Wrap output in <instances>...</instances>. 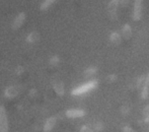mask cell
<instances>
[{
	"mask_svg": "<svg viewBox=\"0 0 149 132\" xmlns=\"http://www.w3.org/2000/svg\"><path fill=\"white\" fill-rule=\"evenodd\" d=\"M85 111L84 110H81V109H71V110H67L65 115H66L67 118H71V119H74V118H81V117L85 116Z\"/></svg>",
	"mask_w": 149,
	"mask_h": 132,
	"instance_id": "277c9868",
	"label": "cell"
},
{
	"mask_svg": "<svg viewBox=\"0 0 149 132\" xmlns=\"http://www.w3.org/2000/svg\"><path fill=\"white\" fill-rule=\"evenodd\" d=\"M96 87H97V81L96 80L88 81V82H86V83H84V85H80V87H75L74 89H72L71 95L72 96L83 95V94H86V93H88V91H92V89H94Z\"/></svg>",
	"mask_w": 149,
	"mask_h": 132,
	"instance_id": "6da1fadb",
	"label": "cell"
},
{
	"mask_svg": "<svg viewBox=\"0 0 149 132\" xmlns=\"http://www.w3.org/2000/svg\"><path fill=\"white\" fill-rule=\"evenodd\" d=\"M123 130H124V132H137V131L134 130V129H132L130 126H125L123 128Z\"/></svg>",
	"mask_w": 149,
	"mask_h": 132,
	"instance_id": "cb8c5ba5",
	"label": "cell"
},
{
	"mask_svg": "<svg viewBox=\"0 0 149 132\" xmlns=\"http://www.w3.org/2000/svg\"><path fill=\"white\" fill-rule=\"evenodd\" d=\"M145 123H149V116L148 117H145V120H144Z\"/></svg>",
	"mask_w": 149,
	"mask_h": 132,
	"instance_id": "484cf974",
	"label": "cell"
},
{
	"mask_svg": "<svg viewBox=\"0 0 149 132\" xmlns=\"http://www.w3.org/2000/svg\"><path fill=\"white\" fill-rule=\"evenodd\" d=\"M149 95V73L148 75L146 76L145 81L143 83V87H142V93H141V98L143 100L147 99Z\"/></svg>",
	"mask_w": 149,
	"mask_h": 132,
	"instance_id": "9c48e42d",
	"label": "cell"
},
{
	"mask_svg": "<svg viewBox=\"0 0 149 132\" xmlns=\"http://www.w3.org/2000/svg\"><path fill=\"white\" fill-rule=\"evenodd\" d=\"M24 68L22 66H17V67H16L15 72H16V74H17V75H22V73H24Z\"/></svg>",
	"mask_w": 149,
	"mask_h": 132,
	"instance_id": "44dd1931",
	"label": "cell"
},
{
	"mask_svg": "<svg viewBox=\"0 0 149 132\" xmlns=\"http://www.w3.org/2000/svg\"><path fill=\"white\" fill-rule=\"evenodd\" d=\"M20 91H22V87H8L7 89L4 91V96H5L6 98L12 99V98L17 97Z\"/></svg>",
	"mask_w": 149,
	"mask_h": 132,
	"instance_id": "5b68a950",
	"label": "cell"
},
{
	"mask_svg": "<svg viewBox=\"0 0 149 132\" xmlns=\"http://www.w3.org/2000/svg\"><path fill=\"white\" fill-rule=\"evenodd\" d=\"M94 129H95L96 131H102V129H104V125H102V123H100V122H96V123H94Z\"/></svg>",
	"mask_w": 149,
	"mask_h": 132,
	"instance_id": "ac0fdd59",
	"label": "cell"
},
{
	"mask_svg": "<svg viewBox=\"0 0 149 132\" xmlns=\"http://www.w3.org/2000/svg\"><path fill=\"white\" fill-rule=\"evenodd\" d=\"M145 78H146V76H144V75H142V76H140L139 78H138V80H137V87H141V85H143L144 81H145Z\"/></svg>",
	"mask_w": 149,
	"mask_h": 132,
	"instance_id": "d6986e66",
	"label": "cell"
},
{
	"mask_svg": "<svg viewBox=\"0 0 149 132\" xmlns=\"http://www.w3.org/2000/svg\"><path fill=\"white\" fill-rule=\"evenodd\" d=\"M131 36H132L131 27H130L129 24H126V26H124V28H123V37H124V39L129 40L130 38H131Z\"/></svg>",
	"mask_w": 149,
	"mask_h": 132,
	"instance_id": "7c38bea8",
	"label": "cell"
},
{
	"mask_svg": "<svg viewBox=\"0 0 149 132\" xmlns=\"http://www.w3.org/2000/svg\"><path fill=\"white\" fill-rule=\"evenodd\" d=\"M53 89L55 91V93L57 94L58 96L62 97L65 94V89H64V85H63L62 81L58 80V81H54L53 82Z\"/></svg>",
	"mask_w": 149,
	"mask_h": 132,
	"instance_id": "52a82bcc",
	"label": "cell"
},
{
	"mask_svg": "<svg viewBox=\"0 0 149 132\" xmlns=\"http://www.w3.org/2000/svg\"><path fill=\"white\" fill-rule=\"evenodd\" d=\"M118 4H119V0H112L110 2V4H109V11H110V13L113 16H115V14H116Z\"/></svg>",
	"mask_w": 149,
	"mask_h": 132,
	"instance_id": "30bf717a",
	"label": "cell"
},
{
	"mask_svg": "<svg viewBox=\"0 0 149 132\" xmlns=\"http://www.w3.org/2000/svg\"><path fill=\"white\" fill-rule=\"evenodd\" d=\"M50 64H51L52 66H56V65H58L59 64V62H60V59H59V57L58 56H53V57H51V59H50Z\"/></svg>",
	"mask_w": 149,
	"mask_h": 132,
	"instance_id": "2e32d148",
	"label": "cell"
},
{
	"mask_svg": "<svg viewBox=\"0 0 149 132\" xmlns=\"http://www.w3.org/2000/svg\"><path fill=\"white\" fill-rule=\"evenodd\" d=\"M110 40L112 41V43L119 44L120 42H121V37H120V35L118 33H113L110 37Z\"/></svg>",
	"mask_w": 149,
	"mask_h": 132,
	"instance_id": "5bb4252c",
	"label": "cell"
},
{
	"mask_svg": "<svg viewBox=\"0 0 149 132\" xmlns=\"http://www.w3.org/2000/svg\"><path fill=\"white\" fill-rule=\"evenodd\" d=\"M56 121H57L56 117H50V118L46 121L45 125H44V131H45V132H50V131H51L52 129L54 128V126H55Z\"/></svg>",
	"mask_w": 149,
	"mask_h": 132,
	"instance_id": "ba28073f",
	"label": "cell"
},
{
	"mask_svg": "<svg viewBox=\"0 0 149 132\" xmlns=\"http://www.w3.org/2000/svg\"><path fill=\"white\" fill-rule=\"evenodd\" d=\"M130 112V108L128 106H126V105H124V106L121 107V113L123 115H128Z\"/></svg>",
	"mask_w": 149,
	"mask_h": 132,
	"instance_id": "e0dca14e",
	"label": "cell"
},
{
	"mask_svg": "<svg viewBox=\"0 0 149 132\" xmlns=\"http://www.w3.org/2000/svg\"><path fill=\"white\" fill-rule=\"evenodd\" d=\"M8 120L6 110L3 106H0V132H8Z\"/></svg>",
	"mask_w": 149,
	"mask_h": 132,
	"instance_id": "7a4b0ae2",
	"label": "cell"
},
{
	"mask_svg": "<svg viewBox=\"0 0 149 132\" xmlns=\"http://www.w3.org/2000/svg\"><path fill=\"white\" fill-rule=\"evenodd\" d=\"M143 115H144V117H148L149 116V106H148V105H147V106L144 107V109H143Z\"/></svg>",
	"mask_w": 149,
	"mask_h": 132,
	"instance_id": "7402d4cb",
	"label": "cell"
},
{
	"mask_svg": "<svg viewBox=\"0 0 149 132\" xmlns=\"http://www.w3.org/2000/svg\"><path fill=\"white\" fill-rule=\"evenodd\" d=\"M142 7H143V0H135L133 11V20H139L142 15Z\"/></svg>",
	"mask_w": 149,
	"mask_h": 132,
	"instance_id": "3957f363",
	"label": "cell"
},
{
	"mask_svg": "<svg viewBox=\"0 0 149 132\" xmlns=\"http://www.w3.org/2000/svg\"><path fill=\"white\" fill-rule=\"evenodd\" d=\"M95 72H96L95 67H89V68H87L86 70L84 71V75L86 77H89V76H91V75H93Z\"/></svg>",
	"mask_w": 149,
	"mask_h": 132,
	"instance_id": "9a60e30c",
	"label": "cell"
},
{
	"mask_svg": "<svg viewBox=\"0 0 149 132\" xmlns=\"http://www.w3.org/2000/svg\"><path fill=\"white\" fill-rule=\"evenodd\" d=\"M24 20H26V14H24V12H22V13H19L15 18H14L13 24H12V29H13V30L19 29L20 27L24 24Z\"/></svg>",
	"mask_w": 149,
	"mask_h": 132,
	"instance_id": "8992f818",
	"label": "cell"
},
{
	"mask_svg": "<svg viewBox=\"0 0 149 132\" xmlns=\"http://www.w3.org/2000/svg\"><path fill=\"white\" fill-rule=\"evenodd\" d=\"M56 0H44V2L41 4V10H47Z\"/></svg>",
	"mask_w": 149,
	"mask_h": 132,
	"instance_id": "4fadbf2b",
	"label": "cell"
},
{
	"mask_svg": "<svg viewBox=\"0 0 149 132\" xmlns=\"http://www.w3.org/2000/svg\"><path fill=\"white\" fill-rule=\"evenodd\" d=\"M80 132H93V130L91 128H89L88 126H86V125H83L80 128Z\"/></svg>",
	"mask_w": 149,
	"mask_h": 132,
	"instance_id": "ffe728a7",
	"label": "cell"
},
{
	"mask_svg": "<svg viewBox=\"0 0 149 132\" xmlns=\"http://www.w3.org/2000/svg\"><path fill=\"white\" fill-rule=\"evenodd\" d=\"M37 94H38V91L36 89H31L30 91V97L31 98H35L36 96H37Z\"/></svg>",
	"mask_w": 149,
	"mask_h": 132,
	"instance_id": "603a6c76",
	"label": "cell"
},
{
	"mask_svg": "<svg viewBox=\"0 0 149 132\" xmlns=\"http://www.w3.org/2000/svg\"><path fill=\"white\" fill-rule=\"evenodd\" d=\"M40 39V35L37 32H31L29 34L28 37H26V42L28 43H36L38 40Z\"/></svg>",
	"mask_w": 149,
	"mask_h": 132,
	"instance_id": "8fae6325",
	"label": "cell"
},
{
	"mask_svg": "<svg viewBox=\"0 0 149 132\" xmlns=\"http://www.w3.org/2000/svg\"><path fill=\"white\" fill-rule=\"evenodd\" d=\"M109 80L111 81V82H113V81H116L117 80V75L116 74H112L109 76Z\"/></svg>",
	"mask_w": 149,
	"mask_h": 132,
	"instance_id": "d4e9b609",
	"label": "cell"
}]
</instances>
